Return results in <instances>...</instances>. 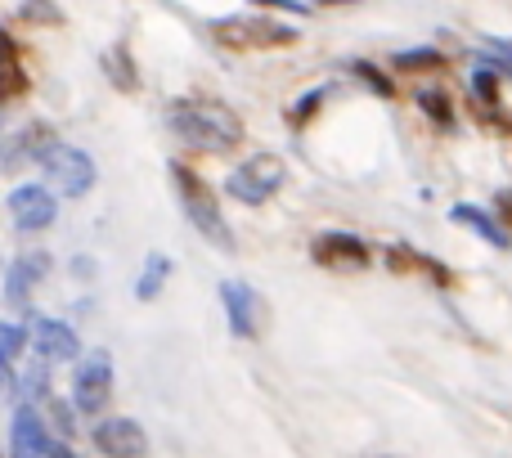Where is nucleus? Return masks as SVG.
<instances>
[{"mask_svg":"<svg viewBox=\"0 0 512 458\" xmlns=\"http://www.w3.org/2000/svg\"><path fill=\"white\" fill-rule=\"evenodd\" d=\"M27 342L36 346V355H41L45 364L77 360V351H81L77 333H72L63 319H36V328H32V337H27Z\"/></svg>","mask_w":512,"mask_h":458,"instance_id":"9b49d317","label":"nucleus"},{"mask_svg":"<svg viewBox=\"0 0 512 458\" xmlns=\"http://www.w3.org/2000/svg\"><path fill=\"white\" fill-rule=\"evenodd\" d=\"M351 72H355V77H360V81H369V90H373V95H382V99H391V95H396V86H391V81L382 77V72L373 68L369 59H355V63H351Z\"/></svg>","mask_w":512,"mask_h":458,"instance_id":"4be33fe9","label":"nucleus"},{"mask_svg":"<svg viewBox=\"0 0 512 458\" xmlns=\"http://www.w3.org/2000/svg\"><path fill=\"white\" fill-rule=\"evenodd\" d=\"M108 396H113V360L95 351L81 360L77 378H72V405L81 414H99V409H108Z\"/></svg>","mask_w":512,"mask_h":458,"instance_id":"423d86ee","label":"nucleus"},{"mask_svg":"<svg viewBox=\"0 0 512 458\" xmlns=\"http://www.w3.org/2000/svg\"><path fill=\"white\" fill-rule=\"evenodd\" d=\"M54 135L45 131V126H27V131H18L14 140L5 144V158H0V167H18V162H36V153L50 144Z\"/></svg>","mask_w":512,"mask_h":458,"instance_id":"2eb2a0df","label":"nucleus"},{"mask_svg":"<svg viewBox=\"0 0 512 458\" xmlns=\"http://www.w3.org/2000/svg\"><path fill=\"white\" fill-rule=\"evenodd\" d=\"M167 279H171V261H167L162 252H153L149 261H144V274L135 279V297H140V301H153L162 288H167Z\"/></svg>","mask_w":512,"mask_h":458,"instance_id":"dca6fc26","label":"nucleus"},{"mask_svg":"<svg viewBox=\"0 0 512 458\" xmlns=\"http://www.w3.org/2000/svg\"><path fill=\"white\" fill-rule=\"evenodd\" d=\"M450 221L468 225L472 234H481V238H486L490 247H499V252H504V247H508V229L499 225V221H495V216H490V212H481V207H472V203H459V207H454V212H450Z\"/></svg>","mask_w":512,"mask_h":458,"instance_id":"4468645a","label":"nucleus"},{"mask_svg":"<svg viewBox=\"0 0 512 458\" xmlns=\"http://www.w3.org/2000/svg\"><path fill=\"white\" fill-rule=\"evenodd\" d=\"M221 306H225V319H230V333L252 342L256 328H261V297H256L248 283L230 279V283H221Z\"/></svg>","mask_w":512,"mask_h":458,"instance_id":"9d476101","label":"nucleus"},{"mask_svg":"<svg viewBox=\"0 0 512 458\" xmlns=\"http://www.w3.org/2000/svg\"><path fill=\"white\" fill-rule=\"evenodd\" d=\"M499 81H504V72L477 68V72H472V99H481V104L495 108V104H499Z\"/></svg>","mask_w":512,"mask_h":458,"instance_id":"aec40b11","label":"nucleus"},{"mask_svg":"<svg viewBox=\"0 0 512 458\" xmlns=\"http://www.w3.org/2000/svg\"><path fill=\"white\" fill-rule=\"evenodd\" d=\"M95 445L104 458H144L149 454V436L135 418H104L95 427Z\"/></svg>","mask_w":512,"mask_h":458,"instance_id":"1a4fd4ad","label":"nucleus"},{"mask_svg":"<svg viewBox=\"0 0 512 458\" xmlns=\"http://www.w3.org/2000/svg\"><path fill=\"white\" fill-rule=\"evenodd\" d=\"M5 203H9V216H14V225L23 229V234L50 229L59 221V198H54L45 185H18Z\"/></svg>","mask_w":512,"mask_h":458,"instance_id":"0eeeda50","label":"nucleus"},{"mask_svg":"<svg viewBox=\"0 0 512 458\" xmlns=\"http://www.w3.org/2000/svg\"><path fill=\"white\" fill-rule=\"evenodd\" d=\"M477 50L486 54V59H495V72H508L512 68V50L504 41H477Z\"/></svg>","mask_w":512,"mask_h":458,"instance_id":"b1692460","label":"nucleus"},{"mask_svg":"<svg viewBox=\"0 0 512 458\" xmlns=\"http://www.w3.org/2000/svg\"><path fill=\"white\" fill-rule=\"evenodd\" d=\"M418 108H423L432 122H441V126L454 122V108H450V99H445L441 90H423V95H418Z\"/></svg>","mask_w":512,"mask_h":458,"instance_id":"412c9836","label":"nucleus"},{"mask_svg":"<svg viewBox=\"0 0 512 458\" xmlns=\"http://www.w3.org/2000/svg\"><path fill=\"white\" fill-rule=\"evenodd\" d=\"M382 458H396V454H382Z\"/></svg>","mask_w":512,"mask_h":458,"instance_id":"c85d7f7f","label":"nucleus"},{"mask_svg":"<svg viewBox=\"0 0 512 458\" xmlns=\"http://www.w3.org/2000/svg\"><path fill=\"white\" fill-rule=\"evenodd\" d=\"M256 5H274V9H288V14H306L301 0H256Z\"/></svg>","mask_w":512,"mask_h":458,"instance_id":"a878e982","label":"nucleus"},{"mask_svg":"<svg viewBox=\"0 0 512 458\" xmlns=\"http://www.w3.org/2000/svg\"><path fill=\"white\" fill-rule=\"evenodd\" d=\"M23 351H27V328L5 324V319H0V369H9Z\"/></svg>","mask_w":512,"mask_h":458,"instance_id":"a211bd4d","label":"nucleus"},{"mask_svg":"<svg viewBox=\"0 0 512 458\" xmlns=\"http://www.w3.org/2000/svg\"><path fill=\"white\" fill-rule=\"evenodd\" d=\"M315 5H355V0H315Z\"/></svg>","mask_w":512,"mask_h":458,"instance_id":"cd10ccee","label":"nucleus"},{"mask_svg":"<svg viewBox=\"0 0 512 458\" xmlns=\"http://www.w3.org/2000/svg\"><path fill=\"white\" fill-rule=\"evenodd\" d=\"M212 41L221 50L234 54H256V50H283V45L297 41V27L274 23V18H256V14H239V18H221L212 23Z\"/></svg>","mask_w":512,"mask_h":458,"instance_id":"20e7f679","label":"nucleus"},{"mask_svg":"<svg viewBox=\"0 0 512 458\" xmlns=\"http://www.w3.org/2000/svg\"><path fill=\"white\" fill-rule=\"evenodd\" d=\"M9 450H14V458H45V454H50V436H45V423L36 418V409L23 405V409L14 414Z\"/></svg>","mask_w":512,"mask_h":458,"instance_id":"ddd939ff","label":"nucleus"},{"mask_svg":"<svg viewBox=\"0 0 512 458\" xmlns=\"http://www.w3.org/2000/svg\"><path fill=\"white\" fill-rule=\"evenodd\" d=\"M104 68H108V77H113L122 90H135V81H140V77H135V63H131V50H126V45H113V50H108Z\"/></svg>","mask_w":512,"mask_h":458,"instance_id":"f3484780","label":"nucleus"},{"mask_svg":"<svg viewBox=\"0 0 512 458\" xmlns=\"http://www.w3.org/2000/svg\"><path fill=\"white\" fill-rule=\"evenodd\" d=\"M167 126L180 144H189L198 153H230L243 144L239 113L216 104V99H176L167 108Z\"/></svg>","mask_w":512,"mask_h":458,"instance_id":"f257e3e1","label":"nucleus"},{"mask_svg":"<svg viewBox=\"0 0 512 458\" xmlns=\"http://www.w3.org/2000/svg\"><path fill=\"white\" fill-rule=\"evenodd\" d=\"M171 180H176L180 212L189 216V225H194L212 247H221V252H234V234H230V225H225L221 198L212 194V185H207L198 171H189L185 162H176V167H171Z\"/></svg>","mask_w":512,"mask_h":458,"instance_id":"f03ea898","label":"nucleus"},{"mask_svg":"<svg viewBox=\"0 0 512 458\" xmlns=\"http://www.w3.org/2000/svg\"><path fill=\"white\" fill-rule=\"evenodd\" d=\"M45 458H77V454H72L68 445H54V441H50V454H45Z\"/></svg>","mask_w":512,"mask_h":458,"instance_id":"bb28decb","label":"nucleus"},{"mask_svg":"<svg viewBox=\"0 0 512 458\" xmlns=\"http://www.w3.org/2000/svg\"><path fill=\"white\" fill-rule=\"evenodd\" d=\"M23 18H32V23H41V18H45V23H59V9H54L50 0H27Z\"/></svg>","mask_w":512,"mask_h":458,"instance_id":"393cba45","label":"nucleus"},{"mask_svg":"<svg viewBox=\"0 0 512 458\" xmlns=\"http://www.w3.org/2000/svg\"><path fill=\"white\" fill-rule=\"evenodd\" d=\"M283 180H288V167H283L279 153H256V158L234 167V176L225 180V194H234L239 203L256 207V203H265V198L279 194Z\"/></svg>","mask_w":512,"mask_h":458,"instance_id":"39448f33","label":"nucleus"},{"mask_svg":"<svg viewBox=\"0 0 512 458\" xmlns=\"http://www.w3.org/2000/svg\"><path fill=\"white\" fill-rule=\"evenodd\" d=\"M310 256H315V265H328V270H364L369 265V243L355 234H346V229H328V234H319L315 243H310Z\"/></svg>","mask_w":512,"mask_h":458,"instance_id":"6e6552de","label":"nucleus"},{"mask_svg":"<svg viewBox=\"0 0 512 458\" xmlns=\"http://www.w3.org/2000/svg\"><path fill=\"white\" fill-rule=\"evenodd\" d=\"M36 162H41L45 189H50L54 198H81V194H90L99 180L95 158H90L86 149H72V144H59V140L45 144V149L36 153Z\"/></svg>","mask_w":512,"mask_h":458,"instance_id":"7ed1b4c3","label":"nucleus"},{"mask_svg":"<svg viewBox=\"0 0 512 458\" xmlns=\"http://www.w3.org/2000/svg\"><path fill=\"white\" fill-rule=\"evenodd\" d=\"M319 104H324V86H315L310 95H301L297 104L288 108V122H292V126H306L310 117H315V108H319Z\"/></svg>","mask_w":512,"mask_h":458,"instance_id":"5701e85b","label":"nucleus"},{"mask_svg":"<svg viewBox=\"0 0 512 458\" xmlns=\"http://www.w3.org/2000/svg\"><path fill=\"white\" fill-rule=\"evenodd\" d=\"M45 270H50V256H45V252L18 256V261L9 265V279H5V301H9V306H14V310L32 306V288L45 279Z\"/></svg>","mask_w":512,"mask_h":458,"instance_id":"f8f14e48","label":"nucleus"},{"mask_svg":"<svg viewBox=\"0 0 512 458\" xmlns=\"http://www.w3.org/2000/svg\"><path fill=\"white\" fill-rule=\"evenodd\" d=\"M391 63H396L400 72H436L445 59H441V50H400Z\"/></svg>","mask_w":512,"mask_h":458,"instance_id":"6ab92c4d","label":"nucleus"}]
</instances>
